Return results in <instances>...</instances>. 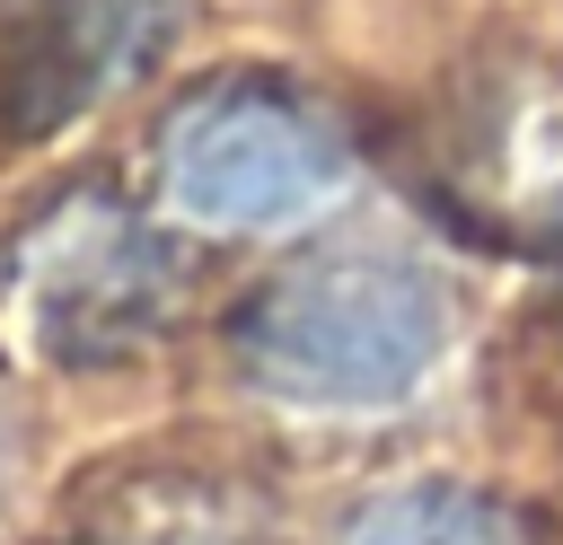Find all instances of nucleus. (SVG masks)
<instances>
[{"label":"nucleus","mask_w":563,"mask_h":545,"mask_svg":"<svg viewBox=\"0 0 563 545\" xmlns=\"http://www.w3.org/2000/svg\"><path fill=\"white\" fill-rule=\"evenodd\" d=\"M343 141L282 88H211L158 141V193L176 220L220 237L299 229L343 193Z\"/></svg>","instance_id":"obj_2"},{"label":"nucleus","mask_w":563,"mask_h":545,"mask_svg":"<svg viewBox=\"0 0 563 545\" xmlns=\"http://www.w3.org/2000/svg\"><path fill=\"white\" fill-rule=\"evenodd\" d=\"M352 545H537V536H528L519 510L493 501V492H466V483H405V492H387V501L361 510Z\"/></svg>","instance_id":"obj_4"},{"label":"nucleus","mask_w":563,"mask_h":545,"mask_svg":"<svg viewBox=\"0 0 563 545\" xmlns=\"http://www.w3.org/2000/svg\"><path fill=\"white\" fill-rule=\"evenodd\" d=\"M9 440L18 431H9V396H0V492H9Z\"/></svg>","instance_id":"obj_5"},{"label":"nucleus","mask_w":563,"mask_h":545,"mask_svg":"<svg viewBox=\"0 0 563 545\" xmlns=\"http://www.w3.org/2000/svg\"><path fill=\"white\" fill-rule=\"evenodd\" d=\"M449 352V290L405 255H317L264 281L238 316V360L308 413L405 404Z\"/></svg>","instance_id":"obj_1"},{"label":"nucleus","mask_w":563,"mask_h":545,"mask_svg":"<svg viewBox=\"0 0 563 545\" xmlns=\"http://www.w3.org/2000/svg\"><path fill=\"white\" fill-rule=\"evenodd\" d=\"M150 281H158V264H150L141 229H123L106 211H70L62 237H44L26 299H35L44 334L79 352L97 325H141L150 316Z\"/></svg>","instance_id":"obj_3"}]
</instances>
